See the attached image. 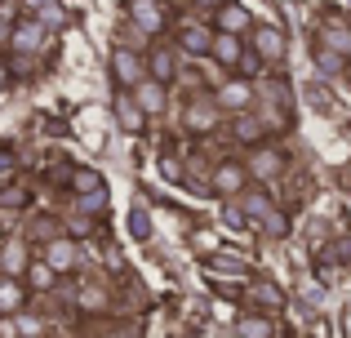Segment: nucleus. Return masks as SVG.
I'll list each match as a JSON object with an SVG mask.
<instances>
[{
	"mask_svg": "<svg viewBox=\"0 0 351 338\" xmlns=\"http://www.w3.org/2000/svg\"><path fill=\"white\" fill-rule=\"evenodd\" d=\"M45 40H49V27H45V23H40V18H36V14L18 18V23L9 27V49H14L18 58H32V53L40 49Z\"/></svg>",
	"mask_w": 351,
	"mask_h": 338,
	"instance_id": "nucleus-1",
	"label": "nucleus"
},
{
	"mask_svg": "<svg viewBox=\"0 0 351 338\" xmlns=\"http://www.w3.org/2000/svg\"><path fill=\"white\" fill-rule=\"evenodd\" d=\"M249 178H254V173H249L245 160H218L214 173H209V191H214V196H240V191L249 187Z\"/></svg>",
	"mask_w": 351,
	"mask_h": 338,
	"instance_id": "nucleus-2",
	"label": "nucleus"
},
{
	"mask_svg": "<svg viewBox=\"0 0 351 338\" xmlns=\"http://www.w3.org/2000/svg\"><path fill=\"white\" fill-rule=\"evenodd\" d=\"M107 67H112V80H116L120 89H134L138 80L147 76L143 58H138L134 49H125V45H116V49H112V58H107Z\"/></svg>",
	"mask_w": 351,
	"mask_h": 338,
	"instance_id": "nucleus-3",
	"label": "nucleus"
},
{
	"mask_svg": "<svg viewBox=\"0 0 351 338\" xmlns=\"http://www.w3.org/2000/svg\"><path fill=\"white\" fill-rule=\"evenodd\" d=\"M45 258H49V267L58 271V276L76 271L80 267V245H76V236H53V241L45 245Z\"/></svg>",
	"mask_w": 351,
	"mask_h": 338,
	"instance_id": "nucleus-4",
	"label": "nucleus"
},
{
	"mask_svg": "<svg viewBox=\"0 0 351 338\" xmlns=\"http://www.w3.org/2000/svg\"><path fill=\"white\" fill-rule=\"evenodd\" d=\"M129 18H134V27L143 36H156V32H165V0H129Z\"/></svg>",
	"mask_w": 351,
	"mask_h": 338,
	"instance_id": "nucleus-5",
	"label": "nucleus"
},
{
	"mask_svg": "<svg viewBox=\"0 0 351 338\" xmlns=\"http://www.w3.org/2000/svg\"><path fill=\"white\" fill-rule=\"evenodd\" d=\"M178 49L191 53V58H209V53H214V27H205V23H182L178 27Z\"/></svg>",
	"mask_w": 351,
	"mask_h": 338,
	"instance_id": "nucleus-6",
	"label": "nucleus"
},
{
	"mask_svg": "<svg viewBox=\"0 0 351 338\" xmlns=\"http://www.w3.org/2000/svg\"><path fill=\"white\" fill-rule=\"evenodd\" d=\"M134 98H138V107H143L147 116H160L165 107H169V89H165V80H156V76H143L134 85Z\"/></svg>",
	"mask_w": 351,
	"mask_h": 338,
	"instance_id": "nucleus-7",
	"label": "nucleus"
},
{
	"mask_svg": "<svg viewBox=\"0 0 351 338\" xmlns=\"http://www.w3.org/2000/svg\"><path fill=\"white\" fill-rule=\"evenodd\" d=\"M254 49L263 53V62H280L285 58V32L276 23H254Z\"/></svg>",
	"mask_w": 351,
	"mask_h": 338,
	"instance_id": "nucleus-8",
	"label": "nucleus"
},
{
	"mask_svg": "<svg viewBox=\"0 0 351 338\" xmlns=\"http://www.w3.org/2000/svg\"><path fill=\"white\" fill-rule=\"evenodd\" d=\"M245 165H249V173H254V178L271 182V178H280V173H285V152H276V147H254Z\"/></svg>",
	"mask_w": 351,
	"mask_h": 338,
	"instance_id": "nucleus-9",
	"label": "nucleus"
},
{
	"mask_svg": "<svg viewBox=\"0 0 351 338\" xmlns=\"http://www.w3.org/2000/svg\"><path fill=\"white\" fill-rule=\"evenodd\" d=\"M214 32H236V36L254 32V23H249V9L240 5V0H223V5H218V14H214Z\"/></svg>",
	"mask_w": 351,
	"mask_h": 338,
	"instance_id": "nucleus-10",
	"label": "nucleus"
},
{
	"mask_svg": "<svg viewBox=\"0 0 351 338\" xmlns=\"http://www.w3.org/2000/svg\"><path fill=\"white\" fill-rule=\"evenodd\" d=\"M316 49H329V53H338V58H351V27L347 23H320Z\"/></svg>",
	"mask_w": 351,
	"mask_h": 338,
	"instance_id": "nucleus-11",
	"label": "nucleus"
},
{
	"mask_svg": "<svg viewBox=\"0 0 351 338\" xmlns=\"http://www.w3.org/2000/svg\"><path fill=\"white\" fill-rule=\"evenodd\" d=\"M116 121H120V130H125V134H138V130H143L147 112L138 107L134 89H120V94H116Z\"/></svg>",
	"mask_w": 351,
	"mask_h": 338,
	"instance_id": "nucleus-12",
	"label": "nucleus"
},
{
	"mask_svg": "<svg viewBox=\"0 0 351 338\" xmlns=\"http://www.w3.org/2000/svg\"><path fill=\"white\" fill-rule=\"evenodd\" d=\"M209 58L236 71V62L245 58V40H240L236 32H214V53H209Z\"/></svg>",
	"mask_w": 351,
	"mask_h": 338,
	"instance_id": "nucleus-13",
	"label": "nucleus"
},
{
	"mask_svg": "<svg viewBox=\"0 0 351 338\" xmlns=\"http://www.w3.org/2000/svg\"><path fill=\"white\" fill-rule=\"evenodd\" d=\"M214 103L227 107V112H245V107L254 103V85H249V80H232V85H223L214 94Z\"/></svg>",
	"mask_w": 351,
	"mask_h": 338,
	"instance_id": "nucleus-14",
	"label": "nucleus"
},
{
	"mask_svg": "<svg viewBox=\"0 0 351 338\" xmlns=\"http://www.w3.org/2000/svg\"><path fill=\"white\" fill-rule=\"evenodd\" d=\"M214 116H218V103H214V98H196V103L187 107V130L191 134H209L218 125Z\"/></svg>",
	"mask_w": 351,
	"mask_h": 338,
	"instance_id": "nucleus-15",
	"label": "nucleus"
},
{
	"mask_svg": "<svg viewBox=\"0 0 351 338\" xmlns=\"http://www.w3.org/2000/svg\"><path fill=\"white\" fill-rule=\"evenodd\" d=\"M245 298H249L254 307H267V312L285 307V294L271 285V280H249V285H245Z\"/></svg>",
	"mask_w": 351,
	"mask_h": 338,
	"instance_id": "nucleus-16",
	"label": "nucleus"
},
{
	"mask_svg": "<svg viewBox=\"0 0 351 338\" xmlns=\"http://www.w3.org/2000/svg\"><path fill=\"white\" fill-rule=\"evenodd\" d=\"M232 134H236V143H245V147H258V143L267 138V125L258 121V116H249V112H240L236 121H232Z\"/></svg>",
	"mask_w": 351,
	"mask_h": 338,
	"instance_id": "nucleus-17",
	"label": "nucleus"
},
{
	"mask_svg": "<svg viewBox=\"0 0 351 338\" xmlns=\"http://www.w3.org/2000/svg\"><path fill=\"white\" fill-rule=\"evenodd\" d=\"M27 241H5V250H0V271L5 276H23L27 271Z\"/></svg>",
	"mask_w": 351,
	"mask_h": 338,
	"instance_id": "nucleus-18",
	"label": "nucleus"
},
{
	"mask_svg": "<svg viewBox=\"0 0 351 338\" xmlns=\"http://www.w3.org/2000/svg\"><path fill=\"white\" fill-rule=\"evenodd\" d=\"M147 71H152L156 80H165V85H169V80L178 76V53H173V49H152V58H147Z\"/></svg>",
	"mask_w": 351,
	"mask_h": 338,
	"instance_id": "nucleus-19",
	"label": "nucleus"
},
{
	"mask_svg": "<svg viewBox=\"0 0 351 338\" xmlns=\"http://www.w3.org/2000/svg\"><path fill=\"white\" fill-rule=\"evenodd\" d=\"M23 276H27V285H32V289H49L53 280H58V271H53V267H49V258L40 254L36 263H27V271H23Z\"/></svg>",
	"mask_w": 351,
	"mask_h": 338,
	"instance_id": "nucleus-20",
	"label": "nucleus"
},
{
	"mask_svg": "<svg viewBox=\"0 0 351 338\" xmlns=\"http://www.w3.org/2000/svg\"><path fill=\"white\" fill-rule=\"evenodd\" d=\"M32 205V191L27 187H14V182H5L0 187V214H18V209Z\"/></svg>",
	"mask_w": 351,
	"mask_h": 338,
	"instance_id": "nucleus-21",
	"label": "nucleus"
},
{
	"mask_svg": "<svg viewBox=\"0 0 351 338\" xmlns=\"http://www.w3.org/2000/svg\"><path fill=\"white\" fill-rule=\"evenodd\" d=\"M103 187H107V182H103L98 169H85V165L71 169V191H76V196H85V191H103Z\"/></svg>",
	"mask_w": 351,
	"mask_h": 338,
	"instance_id": "nucleus-22",
	"label": "nucleus"
},
{
	"mask_svg": "<svg viewBox=\"0 0 351 338\" xmlns=\"http://www.w3.org/2000/svg\"><path fill=\"white\" fill-rule=\"evenodd\" d=\"M240 334L245 338H276V325L267 321V316H258V312H249L245 321H240Z\"/></svg>",
	"mask_w": 351,
	"mask_h": 338,
	"instance_id": "nucleus-23",
	"label": "nucleus"
},
{
	"mask_svg": "<svg viewBox=\"0 0 351 338\" xmlns=\"http://www.w3.org/2000/svg\"><path fill=\"white\" fill-rule=\"evenodd\" d=\"M80 312H89V316L107 312V289L103 285H85L80 289Z\"/></svg>",
	"mask_w": 351,
	"mask_h": 338,
	"instance_id": "nucleus-24",
	"label": "nucleus"
},
{
	"mask_svg": "<svg viewBox=\"0 0 351 338\" xmlns=\"http://www.w3.org/2000/svg\"><path fill=\"white\" fill-rule=\"evenodd\" d=\"M129 232H134L138 241H147V236H152V209H147V205H134V209H129Z\"/></svg>",
	"mask_w": 351,
	"mask_h": 338,
	"instance_id": "nucleus-25",
	"label": "nucleus"
},
{
	"mask_svg": "<svg viewBox=\"0 0 351 338\" xmlns=\"http://www.w3.org/2000/svg\"><path fill=\"white\" fill-rule=\"evenodd\" d=\"M71 205H76L80 214H94V218H98V214L107 209V187H103V191H85V196H76Z\"/></svg>",
	"mask_w": 351,
	"mask_h": 338,
	"instance_id": "nucleus-26",
	"label": "nucleus"
},
{
	"mask_svg": "<svg viewBox=\"0 0 351 338\" xmlns=\"http://www.w3.org/2000/svg\"><path fill=\"white\" fill-rule=\"evenodd\" d=\"M98 232V218L89 214V218H71L67 223V236H76V241H85V236H94Z\"/></svg>",
	"mask_w": 351,
	"mask_h": 338,
	"instance_id": "nucleus-27",
	"label": "nucleus"
},
{
	"mask_svg": "<svg viewBox=\"0 0 351 338\" xmlns=\"http://www.w3.org/2000/svg\"><path fill=\"white\" fill-rule=\"evenodd\" d=\"M36 18H40L45 27H62V23H67V14H62L58 0H53V5H40V9H36Z\"/></svg>",
	"mask_w": 351,
	"mask_h": 338,
	"instance_id": "nucleus-28",
	"label": "nucleus"
},
{
	"mask_svg": "<svg viewBox=\"0 0 351 338\" xmlns=\"http://www.w3.org/2000/svg\"><path fill=\"white\" fill-rule=\"evenodd\" d=\"M236 71H240V76H258V71H263V53H258V49H245V58L236 62Z\"/></svg>",
	"mask_w": 351,
	"mask_h": 338,
	"instance_id": "nucleus-29",
	"label": "nucleus"
},
{
	"mask_svg": "<svg viewBox=\"0 0 351 338\" xmlns=\"http://www.w3.org/2000/svg\"><path fill=\"white\" fill-rule=\"evenodd\" d=\"M18 307H23V294H18V289L14 285H5V289H0V312H18Z\"/></svg>",
	"mask_w": 351,
	"mask_h": 338,
	"instance_id": "nucleus-30",
	"label": "nucleus"
},
{
	"mask_svg": "<svg viewBox=\"0 0 351 338\" xmlns=\"http://www.w3.org/2000/svg\"><path fill=\"white\" fill-rule=\"evenodd\" d=\"M14 169H18L14 152H9V147H0V187H5V182H9V173H14Z\"/></svg>",
	"mask_w": 351,
	"mask_h": 338,
	"instance_id": "nucleus-31",
	"label": "nucleus"
},
{
	"mask_svg": "<svg viewBox=\"0 0 351 338\" xmlns=\"http://www.w3.org/2000/svg\"><path fill=\"white\" fill-rule=\"evenodd\" d=\"M329 258H351V241H338L334 250H329Z\"/></svg>",
	"mask_w": 351,
	"mask_h": 338,
	"instance_id": "nucleus-32",
	"label": "nucleus"
},
{
	"mask_svg": "<svg viewBox=\"0 0 351 338\" xmlns=\"http://www.w3.org/2000/svg\"><path fill=\"white\" fill-rule=\"evenodd\" d=\"M112 338H138V330H134V325H120V330H116Z\"/></svg>",
	"mask_w": 351,
	"mask_h": 338,
	"instance_id": "nucleus-33",
	"label": "nucleus"
},
{
	"mask_svg": "<svg viewBox=\"0 0 351 338\" xmlns=\"http://www.w3.org/2000/svg\"><path fill=\"white\" fill-rule=\"evenodd\" d=\"M23 5H27V9H32V14H36V9H40V5H53V0H23Z\"/></svg>",
	"mask_w": 351,
	"mask_h": 338,
	"instance_id": "nucleus-34",
	"label": "nucleus"
},
{
	"mask_svg": "<svg viewBox=\"0 0 351 338\" xmlns=\"http://www.w3.org/2000/svg\"><path fill=\"white\" fill-rule=\"evenodd\" d=\"M9 85V67H5V62H0V89H5Z\"/></svg>",
	"mask_w": 351,
	"mask_h": 338,
	"instance_id": "nucleus-35",
	"label": "nucleus"
},
{
	"mask_svg": "<svg viewBox=\"0 0 351 338\" xmlns=\"http://www.w3.org/2000/svg\"><path fill=\"white\" fill-rule=\"evenodd\" d=\"M338 5H343V9H351V0H338Z\"/></svg>",
	"mask_w": 351,
	"mask_h": 338,
	"instance_id": "nucleus-36",
	"label": "nucleus"
}]
</instances>
